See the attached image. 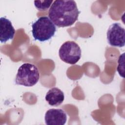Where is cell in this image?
Returning a JSON list of instances; mask_svg holds the SVG:
<instances>
[{
  "label": "cell",
  "instance_id": "obj_8",
  "mask_svg": "<svg viewBox=\"0 0 125 125\" xmlns=\"http://www.w3.org/2000/svg\"><path fill=\"white\" fill-rule=\"evenodd\" d=\"M45 99L50 105L57 106L63 102L64 99V93L59 88L53 87L46 93Z\"/></svg>",
  "mask_w": 125,
  "mask_h": 125
},
{
  "label": "cell",
  "instance_id": "obj_6",
  "mask_svg": "<svg viewBox=\"0 0 125 125\" xmlns=\"http://www.w3.org/2000/svg\"><path fill=\"white\" fill-rule=\"evenodd\" d=\"M44 120L47 125H63L66 122L67 115L62 109L51 108L46 112Z\"/></svg>",
  "mask_w": 125,
  "mask_h": 125
},
{
  "label": "cell",
  "instance_id": "obj_9",
  "mask_svg": "<svg viewBox=\"0 0 125 125\" xmlns=\"http://www.w3.org/2000/svg\"><path fill=\"white\" fill-rule=\"evenodd\" d=\"M118 65L117 67V70L120 75L123 78H124V71H125V53L122 54L119 57L118 60Z\"/></svg>",
  "mask_w": 125,
  "mask_h": 125
},
{
  "label": "cell",
  "instance_id": "obj_2",
  "mask_svg": "<svg viewBox=\"0 0 125 125\" xmlns=\"http://www.w3.org/2000/svg\"><path fill=\"white\" fill-rule=\"evenodd\" d=\"M32 33L35 40L41 42L48 41L55 35V25L46 16L40 17L32 25Z\"/></svg>",
  "mask_w": 125,
  "mask_h": 125
},
{
  "label": "cell",
  "instance_id": "obj_3",
  "mask_svg": "<svg viewBox=\"0 0 125 125\" xmlns=\"http://www.w3.org/2000/svg\"><path fill=\"white\" fill-rule=\"evenodd\" d=\"M40 79L38 67L30 63L22 64L18 69L15 79L16 84L31 87L35 85Z\"/></svg>",
  "mask_w": 125,
  "mask_h": 125
},
{
  "label": "cell",
  "instance_id": "obj_5",
  "mask_svg": "<svg viewBox=\"0 0 125 125\" xmlns=\"http://www.w3.org/2000/svg\"><path fill=\"white\" fill-rule=\"evenodd\" d=\"M108 44L114 47H122L125 45V29L120 23L110 25L106 33Z\"/></svg>",
  "mask_w": 125,
  "mask_h": 125
},
{
  "label": "cell",
  "instance_id": "obj_4",
  "mask_svg": "<svg viewBox=\"0 0 125 125\" xmlns=\"http://www.w3.org/2000/svg\"><path fill=\"white\" fill-rule=\"evenodd\" d=\"M81 54L80 47L74 41L64 42L59 50V55L61 60L70 64L76 63L80 60Z\"/></svg>",
  "mask_w": 125,
  "mask_h": 125
},
{
  "label": "cell",
  "instance_id": "obj_10",
  "mask_svg": "<svg viewBox=\"0 0 125 125\" xmlns=\"http://www.w3.org/2000/svg\"><path fill=\"white\" fill-rule=\"evenodd\" d=\"M53 0L34 1V5L39 10H45L47 9L50 6Z\"/></svg>",
  "mask_w": 125,
  "mask_h": 125
},
{
  "label": "cell",
  "instance_id": "obj_7",
  "mask_svg": "<svg viewBox=\"0 0 125 125\" xmlns=\"http://www.w3.org/2000/svg\"><path fill=\"white\" fill-rule=\"evenodd\" d=\"M15 30L12 22L8 19L1 17L0 19V41L1 43L13 39Z\"/></svg>",
  "mask_w": 125,
  "mask_h": 125
},
{
  "label": "cell",
  "instance_id": "obj_1",
  "mask_svg": "<svg viewBox=\"0 0 125 125\" xmlns=\"http://www.w3.org/2000/svg\"><path fill=\"white\" fill-rule=\"evenodd\" d=\"M79 14L74 0H55L48 11L49 18L59 27L71 26L77 21Z\"/></svg>",
  "mask_w": 125,
  "mask_h": 125
}]
</instances>
